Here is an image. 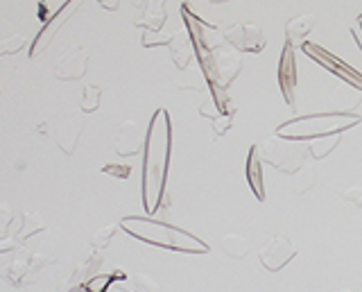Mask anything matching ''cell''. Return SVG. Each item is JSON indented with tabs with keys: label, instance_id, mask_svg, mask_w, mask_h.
I'll return each instance as SVG.
<instances>
[{
	"label": "cell",
	"instance_id": "6da1fadb",
	"mask_svg": "<svg viewBox=\"0 0 362 292\" xmlns=\"http://www.w3.org/2000/svg\"><path fill=\"white\" fill-rule=\"evenodd\" d=\"M170 152H173V122L165 109H156L145 132L143 148V206L156 213L165 195Z\"/></svg>",
	"mask_w": 362,
	"mask_h": 292
},
{
	"label": "cell",
	"instance_id": "7a4b0ae2",
	"mask_svg": "<svg viewBox=\"0 0 362 292\" xmlns=\"http://www.w3.org/2000/svg\"><path fill=\"white\" fill-rule=\"evenodd\" d=\"M120 229L127 231L136 240L150 243L154 247H163V250H170V252L209 254V245L199 240L197 235H192L190 231L175 227V224L161 222V220L132 216V218L120 220Z\"/></svg>",
	"mask_w": 362,
	"mask_h": 292
},
{
	"label": "cell",
	"instance_id": "3957f363",
	"mask_svg": "<svg viewBox=\"0 0 362 292\" xmlns=\"http://www.w3.org/2000/svg\"><path fill=\"white\" fill-rule=\"evenodd\" d=\"M362 118L349 111H326V114H310L299 116L281 122L276 127V136L286 141H317L328 139L333 134H342L351 127H356Z\"/></svg>",
	"mask_w": 362,
	"mask_h": 292
},
{
	"label": "cell",
	"instance_id": "277c9868",
	"mask_svg": "<svg viewBox=\"0 0 362 292\" xmlns=\"http://www.w3.org/2000/svg\"><path fill=\"white\" fill-rule=\"evenodd\" d=\"M258 154H263V159L279 173L294 175L303 168V159L308 150H303L297 141L286 143V139L281 136H269L263 141V145L258 148Z\"/></svg>",
	"mask_w": 362,
	"mask_h": 292
},
{
	"label": "cell",
	"instance_id": "5b68a950",
	"mask_svg": "<svg viewBox=\"0 0 362 292\" xmlns=\"http://www.w3.org/2000/svg\"><path fill=\"white\" fill-rule=\"evenodd\" d=\"M303 52L308 54V57H310L313 62H317L320 66H324L326 71H331V75H337L339 80H344L346 84L356 86L358 91H362V75H360L356 69H351V66H349L346 62H342L339 57H335L333 52H328L326 48L317 46V43H308V41L303 43Z\"/></svg>",
	"mask_w": 362,
	"mask_h": 292
},
{
	"label": "cell",
	"instance_id": "8992f818",
	"mask_svg": "<svg viewBox=\"0 0 362 292\" xmlns=\"http://www.w3.org/2000/svg\"><path fill=\"white\" fill-rule=\"evenodd\" d=\"M79 5H82V0H66V3L57 9L50 18H45L41 32L37 35V39H34L32 48H30V57H37V54H41L45 48L50 46V41L54 39V35L68 23V18L73 16L75 9H79Z\"/></svg>",
	"mask_w": 362,
	"mask_h": 292
},
{
	"label": "cell",
	"instance_id": "52a82bcc",
	"mask_svg": "<svg viewBox=\"0 0 362 292\" xmlns=\"http://www.w3.org/2000/svg\"><path fill=\"white\" fill-rule=\"evenodd\" d=\"M50 263V258H45L41 254H30L25 258H16L3 269V279L9 281L11 286L23 288L30 286L39 279V272Z\"/></svg>",
	"mask_w": 362,
	"mask_h": 292
},
{
	"label": "cell",
	"instance_id": "ba28073f",
	"mask_svg": "<svg viewBox=\"0 0 362 292\" xmlns=\"http://www.w3.org/2000/svg\"><path fill=\"white\" fill-rule=\"evenodd\" d=\"M224 39L231 43L235 50L249 52V54H258L260 50H265L267 39L265 32L258 25L252 23H235L224 32Z\"/></svg>",
	"mask_w": 362,
	"mask_h": 292
},
{
	"label": "cell",
	"instance_id": "9c48e42d",
	"mask_svg": "<svg viewBox=\"0 0 362 292\" xmlns=\"http://www.w3.org/2000/svg\"><path fill=\"white\" fill-rule=\"evenodd\" d=\"M294 256H297V250L292 247V243L283 233H276L274 238L260 250L258 261L267 272H279V269L286 267Z\"/></svg>",
	"mask_w": 362,
	"mask_h": 292
},
{
	"label": "cell",
	"instance_id": "30bf717a",
	"mask_svg": "<svg viewBox=\"0 0 362 292\" xmlns=\"http://www.w3.org/2000/svg\"><path fill=\"white\" fill-rule=\"evenodd\" d=\"M276 80L281 86V93L288 105H294V86H297V62H294V46L286 41L279 59Z\"/></svg>",
	"mask_w": 362,
	"mask_h": 292
},
{
	"label": "cell",
	"instance_id": "8fae6325",
	"mask_svg": "<svg viewBox=\"0 0 362 292\" xmlns=\"http://www.w3.org/2000/svg\"><path fill=\"white\" fill-rule=\"evenodd\" d=\"M86 66H88V57L82 48H73L68 50L62 62L57 64L54 69V77L62 82H73V80H79V77L86 75Z\"/></svg>",
	"mask_w": 362,
	"mask_h": 292
},
{
	"label": "cell",
	"instance_id": "7c38bea8",
	"mask_svg": "<svg viewBox=\"0 0 362 292\" xmlns=\"http://www.w3.org/2000/svg\"><path fill=\"white\" fill-rule=\"evenodd\" d=\"M145 148V136L141 134L139 125L134 120H127L120 125L118 139H116V152L120 156H134Z\"/></svg>",
	"mask_w": 362,
	"mask_h": 292
},
{
	"label": "cell",
	"instance_id": "4fadbf2b",
	"mask_svg": "<svg viewBox=\"0 0 362 292\" xmlns=\"http://www.w3.org/2000/svg\"><path fill=\"white\" fill-rule=\"evenodd\" d=\"M170 57H173L175 66L179 71H186L190 59L195 57V46H192L190 32L186 28H181L177 32H173V41H170Z\"/></svg>",
	"mask_w": 362,
	"mask_h": 292
},
{
	"label": "cell",
	"instance_id": "5bb4252c",
	"mask_svg": "<svg viewBox=\"0 0 362 292\" xmlns=\"http://www.w3.org/2000/svg\"><path fill=\"white\" fill-rule=\"evenodd\" d=\"M100 263H102V256H90V258H86V261L79 265L75 272L68 276L64 284L59 286V290L57 292H79V290H84V286H86V281H90L95 274H98V267H100Z\"/></svg>",
	"mask_w": 362,
	"mask_h": 292
},
{
	"label": "cell",
	"instance_id": "9a60e30c",
	"mask_svg": "<svg viewBox=\"0 0 362 292\" xmlns=\"http://www.w3.org/2000/svg\"><path fill=\"white\" fill-rule=\"evenodd\" d=\"M245 175H247V184H249V188H252V193L258 197V202H265L263 165H260L258 145H254V148H249V154H247V165H245Z\"/></svg>",
	"mask_w": 362,
	"mask_h": 292
},
{
	"label": "cell",
	"instance_id": "2e32d148",
	"mask_svg": "<svg viewBox=\"0 0 362 292\" xmlns=\"http://www.w3.org/2000/svg\"><path fill=\"white\" fill-rule=\"evenodd\" d=\"M165 18H168L165 0H147L145 12H143V18H141L139 25L145 28V32H161L165 25Z\"/></svg>",
	"mask_w": 362,
	"mask_h": 292
},
{
	"label": "cell",
	"instance_id": "e0dca14e",
	"mask_svg": "<svg viewBox=\"0 0 362 292\" xmlns=\"http://www.w3.org/2000/svg\"><path fill=\"white\" fill-rule=\"evenodd\" d=\"M317 23V18L315 14H299L297 18H292L288 21V25H286V37H288V43H292L294 48L299 46V43L310 35L313 28Z\"/></svg>",
	"mask_w": 362,
	"mask_h": 292
},
{
	"label": "cell",
	"instance_id": "ac0fdd59",
	"mask_svg": "<svg viewBox=\"0 0 362 292\" xmlns=\"http://www.w3.org/2000/svg\"><path fill=\"white\" fill-rule=\"evenodd\" d=\"M43 229H45V220L39 216V213L28 211V213H23L21 229L16 231L14 240L21 245V243H25L28 238H32V235H37V233H39V231H43Z\"/></svg>",
	"mask_w": 362,
	"mask_h": 292
},
{
	"label": "cell",
	"instance_id": "d6986e66",
	"mask_svg": "<svg viewBox=\"0 0 362 292\" xmlns=\"http://www.w3.org/2000/svg\"><path fill=\"white\" fill-rule=\"evenodd\" d=\"M222 252L231 258H245L249 252V240L240 233H226L222 238Z\"/></svg>",
	"mask_w": 362,
	"mask_h": 292
},
{
	"label": "cell",
	"instance_id": "ffe728a7",
	"mask_svg": "<svg viewBox=\"0 0 362 292\" xmlns=\"http://www.w3.org/2000/svg\"><path fill=\"white\" fill-rule=\"evenodd\" d=\"M118 279H127L122 272H113V274H95L90 281H86L84 292H107V288Z\"/></svg>",
	"mask_w": 362,
	"mask_h": 292
},
{
	"label": "cell",
	"instance_id": "44dd1931",
	"mask_svg": "<svg viewBox=\"0 0 362 292\" xmlns=\"http://www.w3.org/2000/svg\"><path fill=\"white\" fill-rule=\"evenodd\" d=\"M129 284H132V292H161V288H158L154 279H150L147 274H141V272H132Z\"/></svg>",
	"mask_w": 362,
	"mask_h": 292
},
{
	"label": "cell",
	"instance_id": "7402d4cb",
	"mask_svg": "<svg viewBox=\"0 0 362 292\" xmlns=\"http://www.w3.org/2000/svg\"><path fill=\"white\" fill-rule=\"evenodd\" d=\"M100 100H102V93H100V86H84V93H82V111L86 114H93V111L100 107Z\"/></svg>",
	"mask_w": 362,
	"mask_h": 292
},
{
	"label": "cell",
	"instance_id": "603a6c76",
	"mask_svg": "<svg viewBox=\"0 0 362 292\" xmlns=\"http://www.w3.org/2000/svg\"><path fill=\"white\" fill-rule=\"evenodd\" d=\"M116 224H107V227H102L93 233V238H90V245H93V250H105V247L111 243L113 233H116Z\"/></svg>",
	"mask_w": 362,
	"mask_h": 292
},
{
	"label": "cell",
	"instance_id": "cb8c5ba5",
	"mask_svg": "<svg viewBox=\"0 0 362 292\" xmlns=\"http://www.w3.org/2000/svg\"><path fill=\"white\" fill-rule=\"evenodd\" d=\"M233 122V111H229V114H218L213 118V129H215V136H222V134H226V129L231 127Z\"/></svg>",
	"mask_w": 362,
	"mask_h": 292
},
{
	"label": "cell",
	"instance_id": "d4e9b609",
	"mask_svg": "<svg viewBox=\"0 0 362 292\" xmlns=\"http://www.w3.org/2000/svg\"><path fill=\"white\" fill-rule=\"evenodd\" d=\"M23 46H25V37H9V39H5L3 43H0V54H14V52H18Z\"/></svg>",
	"mask_w": 362,
	"mask_h": 292
},
{
	"label": "cell",
	"instance_id": "484cf974",
	"mask_svg": "<svg viewBox=\"0 0 362 292\" xmlns=\"http://www.w3.org/2000/svg\"><path fill=\"white\" fill-rule=\"evenodd\" d=\"M102 173L111 175V177H118V179H127L132 175V165H120V163H109L102 168Z\"/></svg>",
	"mask_w": 362,
	"mask_h": 292
},
{
	"label": "cell",
	"instance_id": "4316f807",
	"mask_svg": "<svg viewBox=\"0 0 362 292\" xmlns=\"http://www.w3.org/2000/svg\"><path fill=\"white\" fill-rule=\"evenodd\" d=\"M342 197L349 199L354 206L362 209V186H349L346 190H342Z\"/></svg>",
	"mask_w": 362,
	"mask_h": 292
},
{
	"label": "cell",
	"instance_id": "83f0119b",
	"mask_svg": "<svg viewBox=\"0 0 362 292\" xmlns=\"http://www.w3.org/2000/svg\"><path fill=\"white\" fill-rule=\"evenodd\" d=\"M11 224V211L7 204H0V235H3Z\"/></svg>",
	"mask_w": 362,
	"mask_h": 292
},
{
	"label": "cell",
	"instance_id": "f1b7e54d",
	"mask_svg": "<svg viewBox=\"0 0 362 292\" xmlns=\"http://www.w3.org/2000/svg\"><path fill=\"white\" fill-rule=\"evenodd\" d=\"M18 247V243L14 238H0V254H9Z\"/></svg>",
	"mask_w": 362,
	"mask_h": 292
},
{
	"label": "cell",
	"instance_id": "f546056e",
	"mask_svg": "<svg viewBox=\"0 0 362 292\" xmlns=\"http://www.w3.org/2000/svg\"><path fill=\"white\" fill-rule=\"evenodd\" d=\"M98 3L105 9H109V12H116L118 5H120V0H98Z\"/></svg>",
	"mask_w": 362,
	"mask_h": 292
},
{
	"label": "cell",
	"instance_id": "4dcf8cb0",
	"mask_svg": "<svg viewBox=\"0 0 362 292\" xmlns=\"http://www.w3.org/2000/svg\"><path fill=\"white\" fill-rule=\"evenodd\" d=\"M351 35L356 37V41H358V48L362 50V25L358 23V25H354V28H351Z\"/></svg>",
	"mask_w": 362,
	"mask_h": 292
},
{
	"label": "cell",
	"instance_id": "1f68e13d",
	"mask_svg": "<svg viewBox=\"0 0 362 292\" xmlns=\"http://www.w3.org/2000/svg\"><path fill=\"white\" fill-rule=\"evenodd\" d=\"M222 3H229V0H211V5H222Z\"/></svg>",
	"mask_w": 362,
	"mask_h": 292
},
{
	"label": "cell",
	"instance_id": "d6a6232c",
	"mask_svg": "<svg viewBox=\"0 0 362 292\" xmlns=\"http://www.w3.org/2000/svg\"><path fill=\"white\" fill-rule=\"evenodd\" d=\"M335 292H354V290H351V288H337Z\"/></svg>",
	"mask_w": 362,
	"mask_h": 292
},
{
	"label": "cell",
	"instance_id": "836d02e7",
	"mask_svg": "<svg viewBox=\"0 0 362 292\" xmlns=\"http://www.w3.org/2000/svg\"><path fill=\"white\" fill-rule=\"evenodd\" d=\"M358 21H360V25H362V14H360V18H358Z\"/></svg>",
	"mask_w": 362,
	"mask_h": 292
}]
</instances>
